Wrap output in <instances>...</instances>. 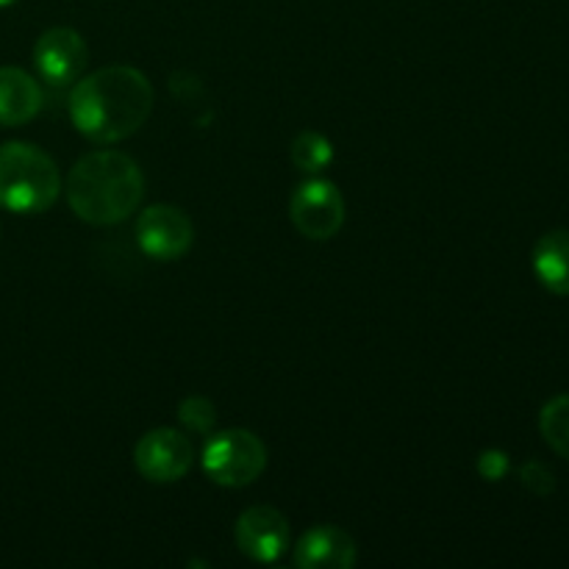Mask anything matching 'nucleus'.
<instances>
[{
    "label": "nucleus",
    "instance_id": "14",
    "mask_svg": "<svg viewBox=\"0 0 569 569\" xmlns=\"http://www.w3.org/2000/svg\"><path fill=\"white\" fill-rule=\"evenodd\" d=\"M539 431H542L545 442L550 450L569 461V395H559L550 403H545L542 415H539Z\"/></svg>",
    "mask_w": 569,
    "mask_h": 569
},
{
    "label": "nucleus",
    "instance_id": "6",
    "mask_svg": "<svg viewBox=\"0 0 569 569\" xmlns=\"http://www.w3.org/2000/svg\"><path fill=\"white\" fill-rule=\"evenodd\" d=\"M137 242L156 261H176L194 244V226L178 206H150L139 214Z\"/></svg>",
    "mask_w": 569,
    "mask_h": 569
},
{
    "label": "nucleus",
    "instance_id": "2",
    "mask_svg": "<svg viewBox=\"0 0 569 569\" xmlns=\"http://www.w3.org/2000/svg\"><path fill=\"white\" fill-rule=\"evenodd\" d=\"M67 203L89 226H117L139 209L144 176L120 150H92L72 164L64 183Z\"/></svg>",
    "mask_w": 569,
    "mask_h": 569
},
{
    "label": "nucleus",
    "instance_id": "9",
    "mask_svg": "<svg viewBox=\"0 0 569 569\" xmlns=\"http://www.w3.org/2000/svg\"><path fill=\"white\" fill-rule=\"evenodd\" d=\"M233 539H237V548L248 559L272 565L289 548V522L272 506H253V509H248L237 520Z\"/></svg>",
    "mask_w": 569,
    "mask_h": 569
},
{
    "label": "nucleus",
    "instance_id": "18",
    "mask_svg": "<svg viewBox=\"0 0 569 569\" xmlns=\"http://www.w3.org/2000/svg\"><path fill=\"white\" fill-rule=\"evenodd\" d=\"M14 3V0H0V9H3V6H11Z\"/></svg>",
    "mask_w": 569,
    "mask_h": 569
},
{
    "label": "nucleus",
    "instance_id": "10",
    "mask_svg": "<svg viewBox=\"0 0 569 569\" xmlns=\"http://www.w3.org/2000/svg\"><path fill=\"white\" fill-rule=\"evenodd\" d=\"M359 561L353 537L337 526H315L300 537L295 565L300 569H350Z\"/></svg>",
    "mask_w": 569,
    "mask_h": 569
},
{
    "label": "nucleus",
    "instance_id": "13",
    "mask_svg": "<svg viewBox=\"0 0 569 569\" xmlns=\"http://www.w3.org/2000/svg\"><path fill=\"white\" fill-rule=\"evenodd\" d=\"M289 153H292V164L298 167L300 172L317 176V172H322L333 161V144L331 139L322 137V133L303 131L295 137Z\"/></svg>",
    "mask_w": 569,
    "mask_h": 569
},
{
    "label": "nucleus",
    "instance_id": "1",
    "mask_svg": "<svg viewBox=\"0 0 569 569\" xmlns=\"http://www.w3.org/2000/svg\"><path fill=\"white\" fill-rule=\"evenodd\" d=\"M153 111V87L137 67H106L76 83L70 120L81 137L114 144L137 133Z\"/></svg>",
    "mask_w": 569,
    "mask_h": 569
},
{
    "label": "nucleus",
    "instance_id": "16",
    "mask_svg": "<svg viewBox=\"0 0 569 569\" xmlns=\"http://www.w3.org/2000/svg\"><path fill=\"white\" fill-rule=\"evenodd\" d=\"M520 481L522 487L531 489L533 495H550L556 489L553 472H550V467L542 465V461H528V465H522Z\"/></svg>",
    "mask_w": 569,
    "mask_h": 569
},
{
    "label": "nucleus",
    "instance_id": "15",
    "mask_svg": "<svg viewBox=\"0 0 569 569\" xmlns=\"http://www.w3.org/2000/svg\"><path fill=\"white\" fill-rule=\"evenodd\" d=\"M178 420L183 422V426L189 428V431L194 433H211V428H214L217 422V409L211 406V400L206 398H187L181 403V409H178Z\"/></svg>",
    "mask_w": 569,
    "mask_h": 569
},
{
    "label": "nucleus",
    "instance_id": "4",
    "mask_svg": "<svg viewBox=\"0 0 569 569\" xmlns=\"http://www.w3.org/2000/svg\"><path fill=\"white\" fill-rule=\"evenodd\" d=\"M267 448L256 433L244 428L220 431L203 450V470L220 487H248L264 472Z\"/></svg>",
    "mask_w": 569,
    "mask_h": 569
},
{
    "label": "nucleus",
    "instance_id": "11",
    "mask_svg": "<svg viewBox=\"0 0 569 569\" xmlns=\"http://www.w3.org/2000/svg\"><path fill=\"white\" fill-rule=\"evenodd\" d=\"M42 109V89L20 67H0V126H26Z\"/></svg>",
    "mask_w": 569,
    "mask_h": 569
},
{
    "label": "nucleus",
    "instance_id": "8",
    "mask_svg": "<svg viewBox=\"0 0 569 569\" xmlns=\"http://www.w3.org/2000/svg\"><path fill=\"white\" fill-rule=\"evenodd\" d=\"M87 59V42L76 28H50L33 44V64H37L39 76L53 87H67V83L78 81Z\"/></svg>",
    "mask_w": 569,
    "mask_h": 569
},
{
    "label": "nucleus",
    "instance_id": "5",
    "mask_svg": "<svg viewBox=\"0 0 569 569\" xmlns=\"http://www.w3.org/2000/svg\"><path fill=\"white\" fill-rule=\"evenodd\" d=\"M289 217L303 237L326 242L345 226V198L333 181L311 178L295 189Z\"/></svg>",
    "mask_w": 569,
    "mask_h": 569
},
{
    "label": "nucleus",
    "instance_id": "3",
    "mask_svg": "<svg viewBox=\"0 0 569 569\" xmlns=\"http://www.w3.org/2000/svg\"><path fill=\"white\" fill-rule=\"evenodd\" d=\"M61 192L56 161L28 142L0 144V209L14 214H39Z\"/></svg>",
    "mask_w": 569,
    "mask_h": 569
},
{
    "label": "nucleus",
    "instance_id": "7",
    "mask_svg": "<svg viewBox=\"0 0 569 569\" xmlns=\"http://www.w3.org/2000/svg\"><path fill=\"white\" fill-rule=\"evenodd\" d=\"M194 448L189 437L172 428H156L139 439L133 450V465L139 476L153 483H176L192 470Z\"/></svg>",
    "mask_w": 569,
    "mask_h": 569
},
{
    "label": "nucleus",
    "instance_id": "17",
    "mask_svg": "<svg viewBox=\"0 0 569 569\" xmlns=\"http://www.w3.org/2000/svg\"><path fill=\"white\" fill-rule=\"evenodd\" d=\"M478 470H481L487 481H500L509 472V456L500 453V450H487L481 461H478Z\"/></svg>",
    "mask_w": 569,
    "mask_h": 569
},
{
    "label": "nucleus",
    "instance_id": "12",
    "mask_svg": "<svg viewBox=\"0 0 569 569\" xmlns=\"http://www.w3.org/2000/svg\"><path fill=\"white\" fill-rule=\"evenodd\" d=\"M533 272L553 295H569V231L545 233L533 248Z\"/></svg>",
    "mask_w": 569,
    "mask_h": 569
}]
</instances>
